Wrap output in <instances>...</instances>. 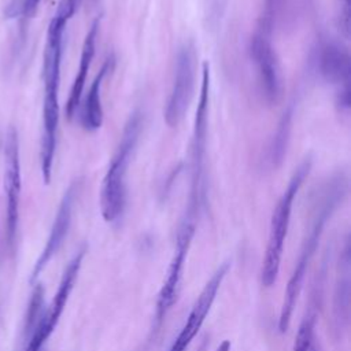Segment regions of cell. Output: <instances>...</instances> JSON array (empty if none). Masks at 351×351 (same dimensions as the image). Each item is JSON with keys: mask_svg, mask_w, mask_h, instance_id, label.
Listing matches in <instances>:
<instances>
[{"mask_svg": "<svg viewBox=\"0 0 351 351\" xmlns=\"http://www.w3.org/2000/svg\"><path fill=\"white\" fill-rule=\"evenodd\" d=\"M67 21L53 15L48 25L47 41L44 48L43 78H44V101H43V137H41V173L45 184H49L52 176L53 158L56 151V136L59 125V81L63 33Z\"/></svg>", "mask_w": 351, "mask_h": 351, "instance_id": "cell-1", "label": "cell"}, {"mask_svg": "<svg viewBox=\"0 0 351 351\" xmlns=\"http://www.w3.org/2000/svg\"><path fill=\"white\" fill-rule=\"evenodd\" d=\"M347 189H348L347 177L343 173H337L332 178H329L317 193V199L314 202L313 223L308 230V234L303 241L300 255L298 258V262L295 265V269L292 271V276L288 281V285L284 293V302H282L280 318H278V329L281 333H284L289 326L295 302L302 289L307 266L318 247L325 223L330 218L333 211L337 208V206L343 202L347 193Z\"/></svg>", "mask_w": 351, "mask_h": 351, "instance_id": "cell-2", "label": "cell"}, {"mask_svg": "<svg viewBox=\"0 0 351 351\" xmlns=\"http://www.w3.org/2000/svg\"><path fill=\"white\" fill-rule=\"evenodd\" d=\"M143 126V117L133 112L125 123L119 144L103 178L100 189V211L106 222H117L126 206V174Z\"/></svg>", "mask_w": 351, "mask_h": 351, "instance_id": "cell-3", "label": "cell"}, {"mask_svg": "<svg viewBox=\"0 0 351 351\" xmlns=\"http://www.w3.org/2000/svg\"><path fill=\"white\" fill-rule=\"evenodd\" d=\"M311 165L313 162H311V158L308 156L298 166V169L295 170V173L289 180L287 189L282 192L271 214L269 239H267L265 258L262 261V269H261V281H262V285L266 288L271 287L277 280L282 250H284V241H285L289 221H291L293 200L300 186L303 185L306 177L308 176L311 170Z\"/></svg>", "mask_w": 351, "mask_h": 351, "instance_id": "cell-4", "label": "cell"}, {"mask_svg": "<svg viewBox=\"0 0 351 351\" xmlns=\"http://www.w3.org/2000/svg\"><path fill=\"white\" fill-rule=\"evenodd\" d=\"M208 103H210V66L207 62L202 67V82L199 101L193 119L191 141V189L185 213L199 217L204 204V163L208 129Z\"/></svg>", "mask_w": 351, "mask_h": 351, "instance_id": "cell-5", "label": "cell"}, {"mask_svg": "<svg viewBox=\"0 0 351 351\" xmlns=\"http://www.w3.org/2000/svg\"><path fill=\"white\" fill-rule=\"evenodd\" d=\"M196 48L192 41L182 44L177 52L173 86L165 107L163 118L169 126H177L193 97L196 82Z\"/></svg>", "mask_w": 351, "mask_h": 351, "instance_id": "cell-6", "label": "cell"}, {"mask_svg": "<svg viewBox=\"0 0 351 351\" xmlns=\"http://www.w3.org/2000/svg\"><path fill=\"white\" fill-rule=\"evenodd\" d=\"M197 221L182 217L177 239H176V248L171 258V262L169 265V269L166 271V280L160 288L158 302H156V310H155V329L158 330L167 315L169 310L173 307V304L177 300L180 284L182 280V271L185 265V258L188 255L192 239L195 236Z\"/></svg>", "mask_w": 351, "mask_h": 351, "instance_id": "cell-7", "label": "cell"}, {"mask_svg": "<svg viewBox=\"0 0 351 351\" xmlns=\"http://www.w3.org/2000/svg\"><path fill=\"white\" fill-rule=\"evenodd\" d=\"M84 255H85V248H81L73 256V259L69 262V265L66 266V269L62 274L60 282L58 285L56 293L53 295V299H52L51 304L48 306V308L45 311H43V315H41L36 329L33 330V333L27 339L29 341L25 347V351H41L43 346L45 344L48 337L55 330V328L59 322V318H60V315H62V313L66 307L69 296L73 291L74 282L78 277Z\"/></svg>", "mask_w": 351, "mask_h": 351, "instance_id": "cell-8", "label": "cell"}, {"mask_svg": "<svg viewBox=\"0 0 351 351\" xmlns=\"http://www.w3.org/2000/svg\"><path fill=\"white\" fill-rule=\"evenodd\" d=\"M251 59L255 64L258 85L263 100L267 104H276L282 92L281 70L277 53L271 44V37L254 32L250 43Z\"/></svg>", "mask_w": 351, "mask_h": 351, "instance_id": "cell-9", "label": "cell"}, {"mask_svg": "<svg viewBox=\"0 0 351 351\" xmlns=\"http://www.w3.org/2000/svg\"><path fill=\"white\" fill-rule=\"evenodd\" d=\"M21 159H19V140L14 128H10L5 134L4 144V191L7 197V240L14 243L18 219H19V200H21Z\"/></svg>", "mask_w": 351, "mask_h": 351, "instance_id": "cell-10", "label": "cell"}, {"mask_svg": "<svg viewBox=\"0 0 351 351\" xmlns=\"http://www.w3.org/2000/svg\"><path fill=\"white\" fill-rule=\"evenodd\" d=\"M311 63L324 81L337 88L350 85L351 56L341 43L332 38L319 40L313 49Z\"/></svg>", "mask_w": 351, "mask_h": 351, "instance_id": "cell-11", "label": "cell"}, {"mask_svg": "<svg viewBox=\"0 0 351 351\" xmlns=\"http://www.w3.org/2000/svg\"><path fill=\"white\" fill-rule=\"evenodd\" d=\"M229 267H230V262L222 263L215 270V273L210 277V280L206 282L200 295L195 300V303H193V306H192V308L188 314V318H186L181 332L176 337L170 351H186V348L189 347V344L192 343V340L195 339V336L200 330L207 314L210 313L211 306H213V303L215 300V296L218 293V289H219Z\"/></svg>", "mask_w": 351, "mask_h": 351, "instance_id": "cell-12", "label": "cell"}, {"mask_svg": "<svg viewBox=\"0 0 351 351\" xmlns=\"http://www.w3.org/2000/svg\"><path fill=\"white\" fill-rule=\"evenodd\" d=\"M80 191V181L75 180L73 181L69 188L66 189L58 213L55 215L49 236L47 239V243L38 256V259L34 263L32 276H30V282L36 281L38 278V276L41 274V271L45 269V266L49 263V261L53 258V255L59 251V248L62 247L69 229H70V223H71V217H73V208H74V203H75V197L78 195Z\"/></svg>", "mask_w": 351, "mask_h": 351, "instance_id": "cell-13", "label": "cell"}, {"mask_svg": "<svg viewBox=\"0 0 351 351\" xmlns=\"http://www.w3.org/2000/svg\"><path fill=\"white\" fill-rule=\"evenodd\" d=\"M99 26H100V21H99V18H96L92 22V25L84 38L81 56H80V66H78L77 75L74 78V82L71 85L70 95H69V99L66 103V115L69 119H71L75 115V112L81 104L88 71H89V67H90V63H92V59H93L95 51H96V40H97Z\"/></svg>", "mask_w": 351, "mask_h": 351, "instance_id": "cell-14", "label": "cell"}, {"mask_svg": "<svg viewBox=\"0 0 351 351\" xmlns=\"http://www.w3.org/2000/svg\"><path fill=\"white\" fill-rule=\"evenodd\" d=\"M114 58L110 56L103 63L101 69L96 74L95 80L92 81L84 101L80 104V122L81 126L86 132L97 130L103 123V104H101V85L108 74L112 70Z\"/></svg>", "mask_w": 351, "mask_h": 351, "instance_id": "cell-15", "label": "cell"}, {"mask_svg": "<svg viewBox=\"0 0 351 351\" xmlns=\"http://www.w3.org/2000/svg\"><path fill=\"white\" fill-rule=\"evenodd\" d=\"M292 117H293L292 107H288L284 111V114L278 122V126L276 129V133L271 138V143L269 145V163L273 167H278L282 163L284 156L287 154L288 140H289V134H291Z\"/></svg>", "mask_w": 351, "mask_h": 351, "instance_id": "cell-16", "label": "cell"}, {"mask_svg": "<svg viewBox=\"0 0 351 351\" xmlns=\"http://www.w3.org/2000/svg\"><path fill=\"white\" fill-rule=\"evenodd\" d=\"M348 296H350V248L348 243L346 244L343 259L340 263V273H339V281L336 285V293H335V319L337 321H346L347 313H348Z\"/></svg>", "mask_w": 351, "mask_h": 351, "instance_id": "cell-17", "label": "cell"}, {"mask_svg": "<svg viewBox=\"0 0 351 351\" xmlns=\"http://www.w3.org/2000/svg\"><path fill=\"white\" fill-rule=\"evenodd\" d=\"M287 0H263L262 11L258 19V25L255 32L263 36L271 37L276 25L284 11Z\"/></svg>", "mask_w": 351, "mask_h": 351, "instance_id": "cell-18", "label": "cell"}, {"mask_svg": "<svg viewBox=\"0 0 351 351\" xmlns=\"http://www.w3.org/2000/svg\"><path fill=\"white\" fill-rule=\"evenodd\" d=\"M314 322H315V311L308 310L300 322L292 351H311Z\"/></svg>", "mask_w": 351, "mask_h": 351, "instance_id": "cell-19", "label": "cell"}, {"mask_svg": "<svg viewBox=\"0 0 351 351\" xmlns=\"http://www.w3.org/2000/svg\"><path fill=\"white\" fill-rule=\"evenodd\" d=\"M43 302H44V289L43 287L38 284L32 295L30 299V304L27 308V315H26V326H25V332L26 333H33V330L36 329L41 315H43Z\"/></svg>", "mask_w": 351, "mask_h": 351, "instance_id": "cell-20", "label": "cell"}, {"mask_svg": "<svg viewBox=\"0 0 351 351\" xmlns=\"http://www.w3.org/2000/svg\"><path fill=\"white\" fill-rule=\"evenodd\" d=\"M40 0H11L5 8L7 18L22 16L25 19L33 18L37 12Z\"/></svg>", "mask_w": 351, "mask_h": 351, "instance_id": "cell-21", "label": "cell"}, {"mask_svg": "<svg viewBox=\"0 0 351 351\" xmlns=\"http://www.w3.org/2000/svg\"><path fill=\"white\" fill-rule=\"evenodd\" d=\"M336 23L340 34L348 40L351 30V0H337Z\"/></svg>", "mask_w": 351, "mask_h": 351, "instance_id": "cell-22", "label": "cell"}, {"mask_svg": "<svg viewBox=\"0 0 351 351\" xmlns=\"http://www.w3.org/2000/svg\"><path fill=\"white\" fill-rule=\"evenodd\" d=\"M80 3L81 0H60L59 7L56 10V15L69 21L75 14L77 8L80 7Z\"/></svg>", "mask_w": 351, "mask_h": 351, "instance_id": "cell-23", "label": "cell"}, {"mask_svg": "<svg viewBox=\"0 0 351 351\" xmlns=\"http://www.w3.org/2000/svg\"><path fill=\"white\" fill-rule=\"evenodd\" d=\"M215 351H230V341L229 340H223L217 348Z\"/></svg>", "mask_w": 351, "mask_h": 351, "instance_id": "cell-24", "label": "cell"}]
</instances>
